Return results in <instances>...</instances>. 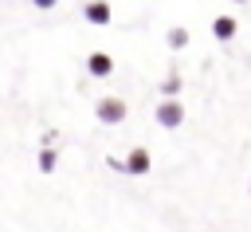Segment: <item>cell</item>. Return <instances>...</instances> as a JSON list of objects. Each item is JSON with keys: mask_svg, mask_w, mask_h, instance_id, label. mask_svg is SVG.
I'll return each instance as SVG.
<instances>
[{"mask_svg": "<svg viewBox=\"0 0 251 232\" xmlns=\"http://www.w3.org/2000/svg\"><path fill=\"white\" fill-rule=\"evenodd\" d=\"M35 4H39V8H51V4H55V0H35Z\"/></svg>", "mask_w": 251, "mask_h": 232, "instance_id": "9", "label": "cell"}, {"mask_svg": "<svg viewBox=\"0 0 251 232\" xmlns=\"http://www.w3.org/2000/svg\"><path fill=\"white\" fill-rule=\"evenodd\" d=\"M126 114H129L126 98H114V94H110V98H98V106H94V118H98V122H106V126H118Z\"/></svg>", "mask_w": 251, "mask_h": 232, "instance_id": "1", "label": "cell"}, {"mask_svg": "<svg viewBox=\"0 0 251 232\" xmlns=\"http://www.w3.org/2000/svg\"><path fill=\"white\" fill-rule=\"evenodd\" d=\"M157 122H161L165 130H176V126L184 122V106H180L176 98H165V102H157Z\"/></svg>", "mask_w": 251, "mask_h": 232, "instance_id": "2", "label": "cell"}, {"mask_svg": "<svg viewBox=\"0 0 251 232\" xmlns=\"http://www.w3.org/2000/svg\"><path fill=\"white\" fill-rule=\"evenodd\" d=\"M86 16H90L94 24H106V20H110V8H106V4H86Z\"/></svg>", "mask_w": 251, "mask_h": 232, "instance_id": "6", "label": "cell"}, {"mask_svg": "<svg viewBox=\"0 0 251 232\" xmlns=\"http://www.w3.org/2000/svg\"><path fill=\"white\" fill-rule=\"evenodd\" d=\"M247 189H251V181H247Z\"/></svg>", "mask_w": 251, "mask_h": 232, "instance_id": "10", "label": "cell"}, {"mask_svg": "<svg viewBox=\"0 0 251 232\" xmlns=\"http://www.w3.org/2000/svg\"><path fill=\"white\" fill-rule=\"evenodd\" d=\"M55 165H59V149H43L39 153V173H51Z\"/></svg>", "mask_w": 251, "mask_h": 232, "instance_id": "5", "label": "cell"}, {"mask_svg": "<svg viewBox=\"0 0 251 232\" xmlns=\"http://www.w3.org/2000/svg\"><path fill=\"white\" fill-rule=\"evenodd\" d=\"M212 31H216V35H220V39H227V35H231V31H235V20H227V16H220V20H216V28H212Z\"/></svg>", "mask_w": 251, "mask_h": 232, "instance_id": "7", "label": "cell"}, {"mask_svg": "<svg viewBox=\"0 0 251 232\" xmlns=\"http://www.w3.org/2000/svg\"><path fill=\"white\" fill-rule=\"evenodd\" d=\"M161 90H165V94H169V98H173V94H176V90H180V79H169V83H165V87H161Z\"/></svg>", "mask_w": 251, "mask_h": 232, "instance_id": "8", "label": "cell"}, {"mask_svg": "<svg viewBox=\"0 0 251 232\" xmlns=\"http://www.w3.org/2000/svg\"><path fill=\"white\" fill-rule=\"evenodd\" d=\"M149 165H153L149 149H129V153H126V161H122V169H126L129 177H145V173H149Z\"/></svg>", "mask_w": 251, "mask_h": 232, "instance_id": "3", "label": "cell"}, {"mask_svg": "<svg viewBox=\"0 0 251 232\" xmlns=\"http://www.w3.org/2000/svg\"><path fill=\"white\" fill-rule=\"evenodd\" d=\"M86 67H90V75H110V71H114V63H110V55H102V51H94Z\"/></svg>", "mask_w": 251, "mask_h": 232, "instance_id": "4", "label": "cell"}]
</instances>
